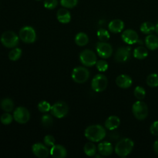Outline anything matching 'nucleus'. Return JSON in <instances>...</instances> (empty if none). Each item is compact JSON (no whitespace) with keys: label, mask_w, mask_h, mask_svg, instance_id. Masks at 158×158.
I'll return each mask as SVG.
<instances>
[{"label":"nucleus","mask_w":158,"mask_h":158,"mask_svg":"<svg viewBox=\"0 0 158 158\" xmlns=\"http://www.w3.org/2000/svg\"><path fill=\"white\" fill-rule=\"evenodd\" d=\"M155 32H157V34L158 35V21H157V24L155 25Z\"/></svg>","instance_id":"ea45409f"},{"label":"nucleus","mask_w":158,"mask_h":158,"mask_svg":"<svg viewBox=\"0 0 158 158\" xmlns=\"http://www.w3.org/2000/svg\"><path fill=\"white\" fill-rule=\"evenodd\" d=\"M71 77L75 83L82 84L89 78V72L84 66H77L73 69Z\"/></svg>","instance_id":"39448f33"},{"label":"nucleus","mask_w":158,"mask_h":158,"mask_svg":"<svg viewBox=\"0 0 158 158\" xmlns=\"http://www.w3.org/2000/svg\"><path fill=\"white\" fill-rule=\"evenodd\" d=\"M41 123L43 126L45 127H50L52 125V123H53V119H52V117L50 115L45 114L41 117Z\"/></svg>","instance_id":"7c9ffc66"},{"label":"nucleus","mask_w":158,"mask_h":158,"mask_svg":"<svg viewBox=\"0 0 158 158\" xmlns=\"http://www.w3.org/2000/svg\"><path fill=\"white\" fill-rule=\"evenodd\" d=\"M22 53H23V52H22L21 49H19V48H12V49L9 53V60H12V61H17L20 59Z\"/></svg>","instance_id":"bb28decb"},{"label":"nucleus","mask_w":158,"mask_h":158,"mask_svg":"<svg viewBox=\"0 0 158 158\" xmlns=\"http://www.w3.org/2000/svg\"><path fill=\"white\" fill-rule=\"evenodd\" d=\"M134 147V143L131 139L123 138L117 142L115 148H114V151L117 156L125 157L132 152Z\"/></svg>","instance_id":"f03ea898"},{"label":"nucleus","mask_w":158,"mask_h":158,"mask_svg":"<svg viewBox=\"0 0 158 158\" xmlns=\"http://www.w3.org/2000/svg\"><path fill=\"white\" fill-rule=\"evenodd\" d=\"M13 119V116L11 115L9 113L6 112L5 114H3L1 116V117H0V121H1V123H2V124L9 125L12 123Z\"/></svg>","instance_id":"72a5a7b5"},{"label":"nucleus","mask_w":158,"mask_h":158,"mask_svg":"<svg viewBox=\"0 0 158 158\" xmlns=\"http://www.w3.org/2000/svg\"><path fill=\"white\" fill-rule=\"evenodd\" d=\"M43 142H44V144L46 145L48 148H51L55 144V137L52 135H46L43 139Z\"/></svg>","instance_id":"e433bc0d"},{"label":"nucleus","mask_w":158,"mask_h":158,"mask_svg":"<svg viewBox=\"0 0 158 158\" xmlns=\"http://www.w3.org/2000/svg\"><path fill=\"white\" fill-rule=\"evenodd\" d=\"M19 39L25 43H33L36 40V32L32 26H24L19 33Z\"/></svg>","instance_id":"423d86ee"},{"label":"nucleus","mask_w":158,"mask_h":158,"mask_svg":"<svg viewBox=\"0 0 158 158\" xmlns=\"http://www.w3.org/2000/svg\"><path fill=\"white\" fill-rule=\"evenodd\" d=\"M106 130L100 124L90 125L85 130L86 138L92 142H100L106 137Z\"/></svg>","instance_id":"f257e3e1"},{"label":"nucleus","mask_w":158,"mask_h":158,"mask_svg":"<svg viewBox=\"0 0 158 158\" xmlns=\"http://www.w3.org/2000/svg\"><path fill=\"white\" fill-rule=\"evenodd\" d=\"M95 66L97 67V69H98V71H100V72H105L108 69V63L106 60H104V59L97 60Z\"/></svg>","instance_id":"f704fd0d"},{"label":"nucleus","mask_w":158,"mask_h":158,"mask_svg":"<svg viewBox=\"0 0 158 158\" xmlns=\"http://www.w3.org/2000/svg\"><path fill=\"white\" fill-rule=\"evenodd\" d=\"M43 6L47 9H54L58 6L57 0H44Z\"/></svg>","instance_id":"c9c22d12"},{"label":"nucleus","mask_w":158,"mask_h":158,"mask_svg":"<svg viewBox=\"0 0 158 158\" xmlns=\"http://www.w3.org/2000/svg\"><path fill=\"white\" fill-rule=\"evenodd\" d=\"M132 112L134 117L139 120H143L148 116V106L142 100L136 101L132 106Z\"/></svg>","instance_id":"7ed1b4c3"},{"label":"nucleus","mask_w":158,"mask_h":158,"mask_svg":"<svg viewBox=\"0 0 158 158\" xmlns=\"http://www.w3.org/2000/svg\"><path fill=\"white\" fill-rule=\"evenodd\" d=\"M153 148H154V152H155L157 154H158V139L155 142H154V147H153Z\"/></svg>","instance_id":"58836bf2"},{"label":"nucleus","mask_w":158,"mask_h":158,"mask_svg":"<svg viewBox=\"0 0 158 158\" xmlns=\"http://www.w3.org/2000/svg\"><path fill=\"white\" fill-rule=\"evenodd\" d=\"M108 80L106 76L103 74H97L93 78L91 82V87L93 90L97 93H100L104 91L107 87Z\"/></svg>","instance_id":"6e6552de"},{"label":"nucleus","mask_w":158,"mask_h":158,"mask_svg":"<svg viewBox=\"0 0 158 158\" xmlns=\"http://www.w3.org/2000/svg\"><path fill=\"white\" fill-rule=\"evenodd\" d=\"M60 4L66 9H73L78 4V0H60Z\"/></svg>","instance_id":"473e14b6"},{"label":"nucleus","mask_w":158,"mask_h":158,"mask_svg":"<svg viewBox=\"0 0 158 158\" xmlns=\"http://www.w3.org/2000/svg\"><path fill=\"white\" fill-rule=\"evenodd\" d=\"M50 155L54 158H65L67 156V151L62 145L54 144L50 148Z\"/></svg>","instance_id":"2eb2a0df"},{"label":"nucleus","mask_w":158,"mask_h":158,"mask_svg":"<svg viewBox=\"0 0 158 158\" xmlns=\"http://www.w3.org/2000/svg\"><path fill=\"white\" fill-rule=\"evenodd\" d=\"M0 106H1V108L2 109V110H4L5 112L10 113L13 110L14 103L13 101L11 99L4 98L1 101Z\"/></svg>","instance_id":"a878e982"},{"label":"nucleus","mask_w":158,"mask_h":158,"mask_svg":"<svg viewBox=\"0 0 158 158\" xmlns=\"http://www.w3.org/2000/svg\"><path fill=\"white\" fill-rule=\"evenodd\" d=\"M68 112H69V106L65 102H56L51 106V114L58 119H61L66 117Z\"/></svg>","instance_id":"1a4fd4ad"},{"label":"nucleus","mask_w":158,"mask_h":158,"mask_svg":"<svg viewBox=\"0 0 158 158\" xmlns=\"http://www.w3.org/2000/svg\"><path fill=\"white\" fill-rule=\"evenodd\" d=\"M120 124V120L117 116H110L106 120L104 123L105 127L109 131H114L117 129Z\"/></svg>","instance_id":"aec40b11"},{"label":"nucleus","mask_w":158,"mask_h":158,"mask_svg":"<svg viewBox=\"0 0 158 158\" xmlns=\"http://www.w3.org/2000/svg\"><path fill=\"white\" fill-rule=\"evenodd\" d=\"M97 54L101 59H108L113 54V48L110 44L106 42H98L96 46Z\"/></svg>","instance_id":"9b49d317"},{"label":"nucleus","mask_w":158,"mask_h":158,"mask_svg":"<svg viewBox=\"0 0 158 158\" xmlns=\"http://www.w3.org/2000/svg\"><path fill=\"white\" fill-rule=\"evenodd\" d=\"M134 96L138 100H143L146 97V91L143 87L140 86H136L134 89Z\"/></svg>","instance_id":"c756f323"},{"label":"nucleus","mask_w":158,"mask_h":158,"mask_svg":"<svg viewBox=\"0 0 158 158\" xmlns=\"http://www.w3.org/2000/svg\"><path fill=\"white\" fill-rule=\"evenodd\" d=\"M97 148L96 147V145L91 142H88L83 147V151H84L85 154L88 157H94L97 154Z\"/></svg>","instance_id":"b1692460"},{"label":"nucleus","mask_w":158,"mask_h":158,"mask_svg":"<svg viewBox=\"0 0 158 158\" xmlns=\"http://www.w3.org/2000/svg\"><path fill=\"white\" fill-rule=\"evenodd\" d=\"M75 43L79 46H85L89 43V37L85 32H79L75 36Z\"/></svg>","instance_id":"4be33fe9"},{"label":"nucleus","mask_w":158,"mask_h":158,"mask_svg":"<svg viewBox=\"0 0 158 158\" xmlns=\"http://www.w3.org/2000/svg\"><path fill=\"white\" fill-rule=\"evenodd\" d=\"M121 38L127 44L133 45L137 43L139 40V35L136 31L129 29L123 31L121 35Z\"/></svg>","instance_id":"ddd939ff"},{"label":"nucleus","mask_w":158,"mask_h":158,"mask_svg":"<svg viewBox=\"0 0 158 158\" xmlns=\"http://www.w3.org/2000/svg\"><path fill=\"white\" fill-rule=\"evenodd\" d=\"M145 45L150 50H156L158 49V37L150 34L145 38Z\"/></svg>","instance_id":"412c9836"},{"label":"nucleus","mask_w":158,"mask_h":158,"mask_svg":"<svg viewBox=\"0 0 158 158\" xmlns=\"http://www.w3.org/2000/svg\"><path fill=\"white\" fill-rule=\"evenodd\" d=\"M148 56V49L144 46H138L134 50V56L137 60H144Z\"/></svg>","instance_id":"5701e85b"},{"label":"nucleus","mask_w":158,"mask_h":158,"mask_svg":"<svg viewBox=\"0 0 158 158\" xmlns=\"http://www.w3.org/2000/svg\"><path fill=\"white\" fill-rule=\"evenodd\" d=\"M147 84L150 87L158 86V75L157 73H151L147 78Z\"/></svg>","instance_id":"cd10ccee"},{"label":"nucleus","mask_w":158,"mask_h":158,"mask_svg":"<svg viewBox=\"0 0 158 158\" xmlns=\"http://www.w3.org/2000/svg\"><path fill=\"white\" fill-rule=\"evenodd\" d=\"M108 29L113 33H120L124 29V23L121 19H114L108 24Z\"/></svg>","instance_id":"6ab92c4d"},{"label":"nucleus","mask_w":158,"mask_h":158,"mask_svg":"<svg viewBox=\"0 0 158 158\" xmlns=\"http://www.w3.org/2000/svg\"><path fill=\"white\" fill-rule=\"evenodd\" d=\"M19 37L12 31H6L1 35V43L6 48H15L18 46Z\"/></svg>","instance_id":"20e7f679"},{"label":"nucleus","mask_w":158,"mask_h":158,"mask_svg":"<svg viewBox=\"0 0 158 158\" xmlns=\"http://www.w3.org/2000/svg\"><path fill=\"white\" fill-rule=\"evenodd\" d=\"M13 118L17 123L20 124L26 123L30 119V113L23 106H19L13 112Z\"/></svg>","instance_id":"9d476101"},{"label":"nucleus","mask_w":158,"mask_h":158,"mask_svg":"<svg viewBox=\"0 0 158 158\" xmlns=\"http://www.w3.org/2000/svg\"><path fill=\"white\" fill-rule=\"evenodd\" d=\"M38 109L43 114H46L51 110V105L49 104V102L46 101V100H43L40 101L38 104Z\"/></svg>","instance_id":"2f4dec72"},{"label":"nucleus","mask_w":158,"mask_h":158,"mask_svg":"<svg viewBox=\"0 0 158 158\" xmlns=\"http://www.w3.org/2000/svg\"><path fill=\"white\" fill-rule=\"evenodd\" d=\"M140 29L142 33L150 35L155 31V25H154L151 22H144L141 24Z\"/></svg>","instance_id":"393cba45"},{"label":"nucleus","mask_w":158,"mask_h":158,"mask_svg":"<svg viewBox=\"0 0 158 158\" xmlns=\"http://www.w3.org/2000/svg\"><path fill=\"white\" fill-rule=\"evenodd\" d=\"M131 48L119 47L115 53V60L117 63H124L127 61L131 56Z\"/></svg>","instance_id":"4468645a"},{"label":"nucleus","mask_w":158,"mask_h":158,"mask_svg":"<svg viewBox=\"0 0 158 158\" xmlns=\"http://www.w3.org/2000/svg\"><path fill=\"white\" fill-rule=\"evenodd\" d=\"M56 17L58 21L63 24H67L71 21V14L66 8H61L57 11Z\"/></svg>","instance_id":"a211bd4d"},{"label":"nucleus","mask_w":158,"mask_h":158,"mask_svg":"<svg viewBox=\"0 0 158 158\" xmlns=\"http://www.w3.org/2000/svg\"><path fill=\"white\" fill-rule=\"evenodd\" d=\"M97 37H98L99 40L102 42L108 41V40H110V32L105 29H99L97 32Z\"/></svg>","instance_id":"c85d7f7f"},{"label":"nucleus","mask_w":158,"mask_h":158,"mask_svg":"<svg viewBox=\"0 0 158 158\" xmlns=\"http://www.w3.org/2000/svg\"><path fill=\"white\" fill-rule=\"evenodd\" d=\"M150 131L154 136H158V120L154 121L150 127Z\"/></svg>","instance_id":"4c0bfd02"},{"label":"nucleus","mask_w":158,"mask_h":158,"mask_svg":"<svg viewBox=\"0 0 158 158\" xmlns=\"http://www.w3.org/2000/svg\"><path fill=\"white\" fill-rule=\"evenodd\" d=\"M36 1H40V0H36Z\"/></svg>","instance_id":"a19ab883"},{"label":"nucleus","mask_w":158,"mask_h":158,"mask_svg":"<svg viewBox=\"0 0 158 158\" xmlns=\"http://www.w3.org/2000/svg\"><path fill=\"white\" fill-rule=\"evenodd\" d=\"M32 151L35 157L46 158L50 155V150L46 145L41 143H35L32 146Z\"/></svg>","instance_id":"f8f14e48"},{"label":"nucleus","mask_w":158,"mask_h":158,"mask_svg":"<svg viewBox=\"0 0 158 158\" xmlns=\"http://www.w3.org/2000/svg\"><path fill=\"white\" fill-rule=\"evenodd\" d=\"M80 60L83 66L87 67L94 66L97 62V55L90 49H84L80 52Z\"/></svg>","instance_id":"0eeeda50"},{"label":"nucleus","mask_w":158,"mask_h":158,"mask_svg":"<svg viewBox=\"0 0 158 158\" xmlns=\"http://www.w3.org/2000/svg\"><path fill=\"white\" fill-rule=\"evenodd\" d=\"M116 83L117 86L122 89H127L132 86L133 80L131 77L126 74H121L116 79Z\"/></svg>","instance_id":"dca6fc26"},{"label":"nucleus","mask_w":158,"mask_h":158,"mask_svg":"<svg viewBox=\"0 0 158 158\" xmlns=\"http://www.w3.org/2000/svg\"><path fill=\"white\" fill-rule=\"evenodd\" d=\"M97 149H98L99 154L103 157H108V156L111 155L114 151L112 144L107 141L101 142L99 143Z\"/></svg>","instance_id":"f3484780"}]
</instances>
